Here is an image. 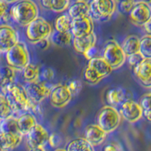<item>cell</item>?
<instances>
[{
    "label": "cell",
    "mask_w": 151,
    "mask_h": 151,
    "mask_svg": "<svg viewBox=\"0 0 151 151\" xmlns=\"http://www.w3.org/2000/svg\"><path fill=\"white\" fill-rule=\"evenodd\" d=\"M69 89V91L72 94V96H77L82 90V82L79 79H72L66 84Z\"/></svg>",
    "instance_id": "obj_34"
},
{
    "label": "cell",
    "mask_w": 151,
    "mask_h": 151,
    "mask_svg": "<svg viewBox=\"0 0 151 151\" xmlns=\"http://www.w3.org/2000/svg\"><path fill=\"white\" fill-rule=\"evenodd\" d=\"M121 47L126 56L138 53L140 50V37L137 35H129L123 40Z\"/></svg>",
    "instance_id": "obj_22"
},
{
    "label": "cell",
    "mask_w": 151,
    "mask_h": 151,
    "mask_svg": "<svg viewBox=\"0 0 151 151\" xmlns=\"http://www.w3.org/2000/svg\"><path fill=\"white\" fill-rule=\"evenodd\" d=\"M139 104L143 110V116L151 123V92L143 94Z\"/></svg>",
    "instance_id": "obj_28"
},
{
    "label": "cell",
    "mask_w": 151,
    "mask_h": 151,
    "mask_svg": "<svg viewBox=\"0 0 151 151\" xmlns=\"http://www.w3.org/2000/svg\"><path fill=\"white\" fill-rule=\"evenodd\" d=\"M61 144H63V138H61L59 133L52 132L51 134H49L48 140H47V145H48L51 148H53V149L60 148Z\"/></svg>",
    "instance_id": "obj_33"
},
{
    "label": "cell",
    "mask_w": 151,
    "mask_h": 151,
    "mask_svg": "<svg viewBox=\"0 0 151 151\" xmlns=\"http://www.w3.org/2000/svg\"><path fill=\"white\" fill-rule=\"evenodd\" d=\"M41 4L45 9L49 11V0H41Z\"/></svg>",
    "instance_id": "obj_43"
},
{
    "label": "cell",
    "mask_w": 151,
    "mask_h": 151,
    "mask_svg": "<svg viewBox=\"0 0 151 151\" xmlns=\"http://www.w3.org/2000/svg\"><path fill=\"white\" fill-rule=\"evenodd\" d=\"M0 151H5V149L3 147V145H2V142H1V138H0Z\"/></svg>",
    "instance_id": "obj_46"
},
{
    "label": "cell",
    "mask_w": 151,
    "mask_h": 151,
    "mask_svg": "<svg viewBox=\"0 0 151 151\" xmlns=\"http://www.w3.org/2000/svg\"><path fill=\"white\" fill-rule=\"evenodd\" d=\"M54 85L49 82H45L42 80H36L33 82H28L24 85L28 98L36 103L41 104L45 98L49 97Z\"/></svg>",
    "instance_id": "obj_7"
},
{
    "label": "cell",
    "mask_w": 151,
    "mask_h": 151,
    "mask_svg": "<svg viewBox=\"0 0 151 151\" xmlns=\"http://www.w3.org/2000/svg\"><path fill=\"white\" fill-rule=\"evenodd\" d=\"M72 94L66 84H56L52 88L49 96V101L52 107L56 109H64L72 100Z\"/></svg>",
    "instance_id": "obj_8"
},
{
    "label": "cell",
    "mask_w": 151,
    "mask_h": 151,
    "mask_svg": "<svg viewBox=\"0 0 151 151\" xmlns=\"http://www.w3.org/2000/svg\"><path fill=\"white\" fill-rule=\"evenodd\" d=\"M70 31L73 37L87 35L93 31V20L90 16L74 19L71 24Z\"/></svg>",
    "instance_id": "obj_15"
},
{
    "label": "cell",
    "mask_w": 151,
    "mask_h": 151,
    "mask_svg": "<svg viewBox=\"0 0 151 151\" xmlns=\"http://www.w3.org/2000/svg\"><path fill=\"white\" fill-rule=\"evenodd\" d=\"M65 149L67 151H96L94 146L89 144L83 137H78L71 140Z\"/></svg>",
    "instance_id": "obj_25"
},
{
    "label": "cell",
    "mask_w": 151,
    "mask_h": 151,
    "mask_svg": "<svg viewBox=\"0 0 151 151\" xmlns=\"http://www.w3.org/2000/svg\"><path fill=\"white\" fill-rule=\"evenodd\" d=\"M67 14L72 20L85 16H90L89 3L82 1H75L73 4H70L67 9Z\"/></svg>",
    "instance_id": "obj_20"
},
{
    "label": "cell",
    "mask_w": 151,
    "mask_h": 151,
    "mask_svg": "<svg viewBox=\"0 0 151 151\" xmlns=\"http://www.w3.org/2000/svg\"><path fill=\"white\" fill-rule=\"evenodd\" d=\"M20 133L17 125V116L11 115L0 120V134Z\"/></svg>",
    "instance_id": "obj_23"
},
{
    "label": "cell",
    "mask_w": 151,
    "mask_h": 151,
    "mask_svg": "<svg viewBox=\"0 0 151 151\" xmlns=\"http://www.w3.org/2000/svg\"><path fill=\"white\" fill-rule=\"evenodd\" d=\"M3 1H5V2H6L8 5H13L14 3L18 2L19 0H3Z\"/></svg>",
    "instance_id": "obj_45"
},
{
    "label": "cell",
    "mask_w": 151,
    "mask_h": 151,
    "mask_svg": "<svg viewBox=\"0 0 151 151\" xmlns=\"http://www.w3.org/2000/svg\"><path fill=\"white\" fill-rule=\"evenodd\" d=\"M83 138L93 146H98L105 142L107 133L97 124H90L85 127Z\"/></svg>",
    "instance_id": "obj_14"
},
{
    "label": "cell",
    "mask_w": 151,
    "mask_h": 151,
    "mask_svg": "<svg viewBox=\"0 0 151 151\" xmlns=\"http://www.w3.org/2000/svg\"><path fill=\"white\" fill-rule=\"evenodd\" d=\"M15 77L16 71H14L9 65H4L0 68V78L1 79H6L9 81L15 82Z\"/></svg>",
    "instance_id": "obj_32"
},
{
    "label": "cell",
    "mask_w": 151,
    "mask_h": 151,
    "mask_svg": "<svg viewBox=\"0 0 151 151\" xmlns=\"http://www.w3.org/2000/svg\"><path fill=\"white\" fill-rule=\"evenodd\" d=\"M37 123L36 116L30 112H23L17 116L18 129L20 133L24 136H26Z\"/></svg>",
    "instance_id": "obj_17"
},
{
    "label": "cell",
    "mask_w": 151,
    "mask_h": 151,
    "mask_svg": "<svg viewBox=\"0 0 151 151\" xmlns=\"http://www.w3.org/2000/svg\"><path fill=\"white\" fill-rule=\"evenodd\" d=\"M143 28H144V30H145V32L146 33V34L151 36V17L148 19L147 22H146L143 26Z\"/></svg>",
    "instance_id": "obj_41"
},
{
    "label": "cell",
    "mask_w": 151,
    "mask_h": 151,
    "mask_svg": "<svg viewBox=\"0 0 151 151\" xmlns=\"http://www.w3.org/2000/svg\"><path fill=\"white\" fill-rule=\"evenodd\" d=\"M83 78H84L85 81H86L88 84H91V85H96V84L100 82L103 79V78L101 77V76H99L96 71H94L93 68L89 67L88 65L86 66V68L84 69Z\"/></svg>",
    "instance_id": "obj_31"
},
{
    "label": "cell",
    "mask_w": 151,
    "mask_h": 151,
    "mask_svg": "<svg viewBox=\"0 0 151 151\" xmlns=\"http://www.w3.org/2000/svg\"><path fill=\"white\" fill-rule=\"evenodd\" d=\"M7 65L16 72L21 71L30 63V54L27 45L19 41L17 44L5 53Z\"/></svg>",
    "instance_id": "obj_2"
},
{
    "label": "cell",
    "mask_w": 151,
    "mask_h": 151,
    "mask_svg": "<svg viewBox=\"0 0 151 151\" xmlns=\"http://www.w3.org/2000/svg\"><path fill=\"white\" fill-rule=\"evenodd\" d=\"M0 53H1V52H0Z\"/></svg>",
    "instance_id": "obj_51"
},
{
    "label": "cell",
    "mask_w": 151,
    "mask_h": 151,
    "mask_svg": "<svg viewBox=\"0 0 151 151\" xmlns=\"http://www.w3.org/2000/svg\"><path fill=\"white\" fill-rule=\"evenodd\" d=\"M90 17L98 22H105L114 14L117 9L116 0H91Z\"/></svg>",
    "instance_id": "obj_5"
},
{
    "label": "cell",
    "mask_w": 151,
    "mask_h": 151,
    "mask_svg": "<svg viewBox=\"0 0 151 151\" xmlns=\"http://www.w3.org/2000/svg\"><path fill=\"white\" fill-rule=\"evenodd\" d=\"M122 117L115 107L106 105L99 110L96 117V124L107 134L114 131L121 123Z\"/></svg>",
    "instance_id": "obj_4"
},
{
    "label": "cell",
    "mask_w": 151,
    "mask_h": 151,
    "mask_svg": "<svg viewBox=\"0 0 151 151\" xmlns=\"http://www.w3.org/2000/svg\"><path fill=\"white\" fill-rule=\"evenodd\" d=\"M29 151H46L45 146H35V147L29 148Z\"/></svg>",
    "instance_id": "obj_44"
},
{
    "label": "cell",
    "mask_w": 151,
    "mask_h": 151,
    "mask_svg": "<svg viewBox=\"0 0 151 151\" xmlns=\"http://www.w3.org/2000/svg\"><path fill=\"white\" fill-rule=\"evenodd\" d=\"M51 42H53L55 45H58L60 47H65L68 46L72 44L73 40V35L71 31H65V32H60V31H54L52 32V34L49 38Z\"/></svg>",
    "instance_id": "obj_24"
},
{
    "label": "cell",
    "mask_w": 151,
    "mask_h": 151,
    "mask_svg": "<svg viewBox=\"0 0 151 151\" xmlns=\"http://www.w3.org/2000/svg\"><path fill=\"white\" fill-rule=\"evenodd\" d=\"M8 12H9V5L5 1H3V0H0V19Z\"/></svg>",
    "instance_id": "obj_40"
},
{
    "label": "cell",
    "mask_w": 151,
    "mask_h": 151,
    "mask_svg": "<svg viewBox=\"0 0 151 151\" xmlns=\"http://www.w3.org/2000/svg\"><path fill=\"white\" fill-rule=\"evenodd\" d=\"M76 1H82V2H87V3H90L91 0H76Z\"/></svg>",
    "instance_id": "obj_49"
},
{
    "label": "cell",
    "mask_w": 151,
    "mask_h": 151,
    "mask_svg": "<svg viewBox=\"0 0 151 151\" xmlns=\"http://www.w3.org/2000/svg\"><path fill=\"white\" fill-rule=\"evenodd\" d=\"M101 57L113 70L119 69L127 61V56L123 51L121 45L114 40H110L106 42L102 49Z\"/></svg>",
    "instance_id": "obj_6"
},
{
    "label": "cell",
    "mask_w": 151,
    "mask_h": 151,
    "mask_svg": "<svg viewBox=\"0 0 151 151\" xmlns=\"http://www.w3.org/2000/svg\"><path fill=\"white\" fill-rule=\"evenodd\" d=\"M49 134L48 130L44 126L37 123L26 135L28 148L35 147V146H45L47 144Z\"/></svg>",
    "instance_id": "obj_11"
},
{
    "label": "cell",
    "mask_w": 151,
    "mask_h": 151,
    "mask_svg": "<svg viewBox=\"0 0 151 151\" xmlns=\"http://www.w3.org/2000/svg\"><path fill=\"white\" fill-rule=\"evenodd\" d=\"M116 1H118V2H120V1H122V0H116Z\"/></svg>",
    "instance_id": "obj_50"
},
{
    "label": "cell",
    "mask_w": 151,
    "mask_h": 151,
    "mask_svg": "<svg viewBox=\"0 0 151 151\" xmlns=\"http://www.w3.org/2000/svg\"><path fill=\"white\" fill-rule=\"evenodd\" d=\"M70 0H49V11L56 13H63L68 9Z\"/></svg>",
    "instance_id": "obj_30"
},
{
    "label": "cell",
    "mask_w": 151,
    "mask_h": 151,
    "mask_svg": "<svg viewBox=\"0 0 151 151\" xmlns=\"http://www.w3.org/2000/svg\"><path fill=\"white\" fill-rule=\"evenodd\" d=\"M55 78V71L50 67H44L40 70L39 80L45 82H50Z\"/></svg>",
    "instance_id": "obj_35"
},
{
    "label": "cell",
    "mask_w": 151,
    "mask_h": 151,
    "mask_svg": "<svg viewBox=\"0 0 151 151\" xmlns=\"http://www.w3.org/2000/svg\"><path fill=\"white\" fill-rule=\"evenodd\" d=\"M139 53L144 59H151V36L145 34L140 38Z\"/></svg>",
    "instance_id": "obj_29"
},
{
    "label": "cell",
    "mask_w": 151,
    "mask_h": 151,
    "mask_svg": "<svg viewBox=\"0 0 151 151\" xmlns=\"http://www.w3.org/2000/svg\"><path fill=\"white\" fill-rule=\"evenodd\" d=\"M19 40L17 30L11 25L0 26V52L6 53L15 45Z\"/></svg>",
    "instance_id": "obj_10"
},
{
    "label": "cell",
    "mask_w": 151,
    "mask_h": 151,
    "mask_svg": "<svg viewBox=\"0 0 151 151\" xmlns=\"http://www.w3.org/2000/svg\"><path fill=\"white\" fill-rule=\"evenodd\" d=\"M0 138L5 151H12L20 146L24 139V135L21 133L0 134Z\"/></svg>",
    "instance_id": "obj_21"
},
{
    "label": "cell",
    "mask_w": 151,
    "mask_h": 151,
    "mask_svg": "<svg viewBox=\"0 0 151 151\" xmlns=\"http://www.w3.org/2000/svg\"><path fill=\"white\" fill-rule=\"evenodd\" d=\"M71 24H72V19L70 18V16L67 13H63L60 16L57 17L54 22L55 30L60 32L70 31Z\"/></svg>",
    "instance_id": "obj_27"
},
{
    "label": "cell",
    "mask_w": 151,
    "mask_h": 151,
    "mask_svg": "<svg viewBox=\"0 0 151 151\" xmlns=\"http://www.w3.org/2000/svg\"><path fill=\"white\" fill-rule=\"evenodd\" d=\"M98 54H99V50H98L97 47L94 45V46H92L91 48H89L88 50L85 51L82 55L86 58V60H92L93 58H96V57H97Z\"/></svg>",
    "instance_id": "obj_39"
},
{
    "label": "cell",
    "mask_w": 151,
    "mask_h": 151,
    "mask_svg": "<svg viewBox=\"0 0 151 151\" xmlns=\"http://www.w3.org/2000/svg\"><path fill=\"white\" fill-rule=\"evenodd\" d=\"M119 113L121 117L130 124H134L143 118V110L138 102L134 100H126L120 106Z\"/></svg>",
    "instance_id": "obj_9"
},
{
    "label": "cell",
    "mask_w": 151,
    "mask_h": 151,
    "mask_svg": "<svg viewBox=\"0 0 151 151\" xmlns=\"http://www.w3.org/2000/svg\"><path fill=\"white\" fill-rule=\"evenodd\" d=\"M150 92H151V91H150Z\"/></svg>",
    "instance_id": "obj_52"
},
{
    "label": "cell",
    "mask_w": 151,
    "mask_h": 151,
    "mask_svg": "<svg viewBox=\"0 0 151 151\" xmlns=\"http://www.w3.org/2000/svg\"><path fill=\"white\" fill-rule=\"evenodd\" d=\"M9 12L12 21L22 27L39 17V8L33 0H19L9 8Z\"/></svg>",
    "instance_id": "obj_1"
},
{
    "label": "cell",
    "mask_w": 151,
    "mask_h": 151,
    "mask_svg": "<svg viewBox=\"0 0 151 151\" xmlns=\"http://www.w3.org/2000/svg\"><path fill=\"white\" fill-rule=\"evenodd\" d=\"M40 70L41 68L38 64L31 63H28L26 67L21 71L25 82L28 83V82H33V81H36V80H39Z\"/></svg>",
    "instance_id": "obj_26"
},
{
    "label": "cell",
    "mask_w": 151,
    "mask_h": 151,
    "mask_svg": "<svg viewBox=\"0 0 151 151\" xmlns=\"http://www.w3.org/2000/svg\"><path fill=\"white\" fill-rule=\"evenodd\" d=\"M54 151H67L65 148H61V147H60V148H57V149H54Z\"/></svg>",
    "instance_id": "obj_47"
},
{
    "label": "cell",
    "mask_w": 151,
    "mask_h": 151,
    "mask_svg": "<svg viewBox=\"0 0 151 151\" xmlns=\"http://www.w3.org/2000/svg\"><path fill=\"white\" fill-rule=\"evenodd\" d=\"M132 70L137 81L144 88L151 89V59H144Z\"/></svg>",
    "instance_id": "obj_13"
},
{
    "label": "cell",
    "mask_w": 151,
    "mask_h": 151,
    "mask_svg": "<svg viewBox=\"0 0 151 151\" xmlns=\"http://www.w3.org/2000/svg\"><path fill=\"white\" fill-rule=\"evenodd\" d=\"M88 66L93 68L99 76H101L103 78H105L108 76H110L113 71V69L111 67V65L109 64L101 56H97L96 58L88 60Z\"/></svg>",
    "instance_id": "obj_19"
},
{
    "label": "cell",
    "mask_w": 151,
    "mask_h": 151,
    "mask_svg": "<svg viewBox=\"0 0 151 151\" xmlns=\"http://www.w3.org/2000/svg\"><path fill=\"white\" fill-rule=\"evenodd\" d=\"M143 60H144V57L142 56L139 52L138 53H135V54H131L127 57V63H129V65L132 68L135 67L136 65H138Z\"/></svg>",
    "instance_id": "obj_37"
},
{
    "label": "cell",
    "mask_w": 151,
    "mask_h": 151,
    "mask_svg": "<svg viewBox=\"0 0 151 151\" xmlns=\"http://www.w3.org/2000/svg\"><path fill=\"white\" fill-rule=\"evenodd\" d=\"M129 92L123 88H112L110 89L106 93V100L109 105L115 107L119 104H122L126 100H130V97L127 96Z\"/></svg>",
    "instance_id": "obj_18"
},
{
    "label": "cell",
    "mask_w": 151,
    "mask_h": 151,
    "mask_svg": "<svg viewBox=\"0 0 151 151\" xmlns=\"http://www.w3.org/2000/svg\"><path fill=\"white\" fill-rule=\"evenodd\" d=\"M97 36L93 31L87 35L73 37L72 44L74 49L79 54H83L85 51L96 45Z\"/></svg>",
    "instance_id": "obj_16"
},
{
    "label": "cell",
    "mask_w": 151,
    "mask_h": 151,
    "mask_svg": "<svg viewBox=\"0 0 151 151\" xmlns=\"http://www.w3.org/2000/svg\"><path fill=\"white\" fill-rule=\"evenodd\" d=\"M50 44H51L50 40H49V39H46V40H44V41L40 42L38 45H39L41 46V48H42V49H46V48H48V47H49Z\"/></svg>",
    "instance_id": "obj_42"
},
{
    "label": "cell",
    "mask_w": 151,
    "mask_h": 151,
    "mask_svg": "<svg viewBox=\"0 0 151 151\" xmlns=\"http://www.w3.org/2000/svg\"><path fill=\"white\" fill-rule=\"evenodd\" d=\"M135 4L134 0H122L118 4V9L124 14H129Z\"/></svg>",
    "instance_id": "obj_36"
},
{
    "label": "cell",
    "mask_w": 151,
    "mask_h": 151,
    "mask_svg": "<svg viewBox=\"0 0 151 151\" xmlns=\"http://www.w3.org/2000/svg\"><path fill=\"white\" fill-rule=\"evenodd\" d=\"M129 15L135 26L143 27L151 17V5L143 1L135 2Z\"/></svg>",
    "instance_id": "obj_12"
},
{
    "label": "cell",
    "mask_w": 151,
    "mask_h": 151,
    "mask_svg": "<svg viewBox=\"0 0 151 151\" xmlns=\"http://www.w3.org/2000/svg\"><path fill=\"white\" fill-rule=\"evenodd\" d=\"M52 32L53 27L50 23L39 16L26 27L25 34L30 44L38 45L42 41L49 39Z\"/></svg>",
    "instance_id": "obj_3"
},
{
    "label": "cell",
    "mask_w": 151,
    "mask_h": 151,
    "mask_svg": "<svg viewBox=\"0 0 151 151\" xmlns=\"http://www.w3.org/2000/svg\"><path fill=\"white\" fill-rule=\"evenodd\" d=\"M103 151H124V148L118 142H111L104 146Z\"/></svg>",
    "instance_id": "obj_38"
},
{
    "label": "cell",
    "mask_w": 151,
    "mask_h": 151,
    "mask_svg": "<svg viewBox=\"0 0 151 151\" xmlns=\"http://www.w3.org/2000/svg\"><path fill=\"white\" fill-rule=\"evenodd\" d=\"M140 1H143V2H145V3L151 5V0H140Z\"/></svg>",
    "instance_id": "obj_48"
}]
</instances>
